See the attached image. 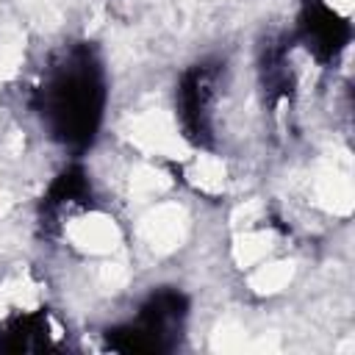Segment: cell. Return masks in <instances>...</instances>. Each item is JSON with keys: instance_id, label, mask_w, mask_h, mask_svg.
Returning a JSON list of instances; mask_svg holds the SVG:
<instances>
[{"instance_id": "1", "label": "cell", "mask_w": 355, "mask_h": 355, "mask_svg": "<svg viewBox=\"0 0 355 355\" xmlns=\"http://www.w3.org/2000/svg\"><path fill=\"white\" fill-rule=\"evenodd\" d=\"M67 239L78 250H83L89 255H108L119 244V227L114 225L111 216L97 214V211H89V214H80V216H75L69 222Z\"/></svg>"}, {"instance_id": "2", "label": "cell", "mask_w": 355, "mask_h": 355, "mask_svg": "<svg viewBox=\"0 0 355 355\" xmlns=\"http://www.w3.org/2000/svg\"><path fill=\"white\" fill-rule=\"evenodd\" d=\"M225 164L219 161V158H214V155H200V158H194V164H191V172H189V178L194 180V186L200 189V191H205V194H216V191H222L225 189Z\"/></svg>"}, {"instance_id": "3", "label": "cell", "mask_w": 355, "mask_h": 355, "mask_svg": "<svg viewBox=\"0 0 355 355\" xmlns=\"http://www.w3.org/2000/svg\"><path fill=\"white\" fill-rule=\"evenodd\" d=\"M288 277H291V263H286V261H269V263L261 261V263H255V272H252L250 283H252L255 291L272 294V291H280L288 283Z\"/></svg>"}, {"instance_id": "4", "label": "cell", "mask_w": 355, "mask_h": 355, "mask_svg": "<svg viewBox=\"0 0 355 355\" xmlns=\"http://www.w3.org/2000/svg\"><path fill=\"white\" fill-rule=\"evenodd\" d=\"M322 3L338 17H349V11H352V0H322Z\"/></svg>"}]
</instances>
